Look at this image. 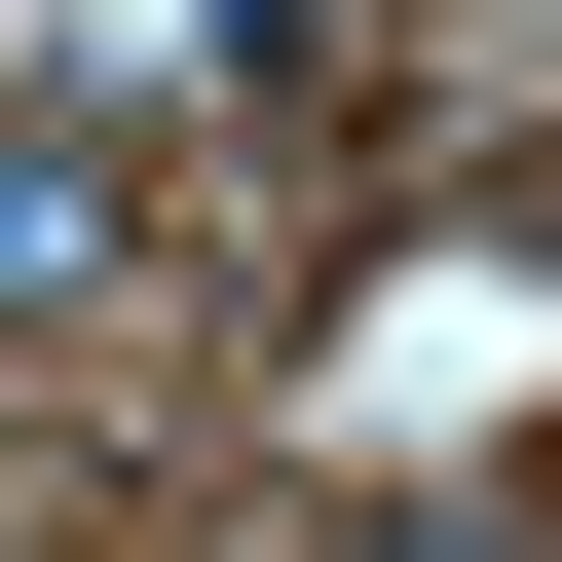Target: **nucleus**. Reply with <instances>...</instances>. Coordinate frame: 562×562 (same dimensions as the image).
Returning a JSON list of instances; mask_svg holds the SVG:
<instances>
[{
    "label": "nucleus",
    "mask_w": 562,
    "mask_h": 562,
    "mask_svg": "<svg viewBox=\"0 0 562 562\" xmlns=\"http://www.w3.org/2000/svg\"><path fill=\"white\" fill-rule=\"evenodd\" d=\"M150 262V113H0V338H76Z\"/></svg>",
    "instance_id": "nucleus-1"
}]
</instances>
